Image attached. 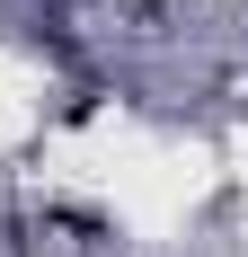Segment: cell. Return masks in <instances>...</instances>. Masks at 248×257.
<instances>
[{
  "instance_id": "cell-1",
  "label": "cell",
  "mask_w": 248,
  "mask_h": 257,
  "mask_svg": "<svg viewBox=\"0 0 248 257\" xmlns=\"http://www.w3.org/2000/svg\"><path fill=\"white\" fill-rule=\"evenodd\" d=\"M142 9H160V0H142Z\"/></svg>"
}]
</instances>
